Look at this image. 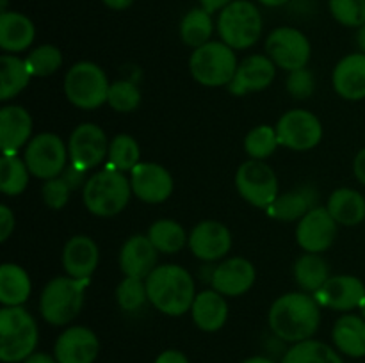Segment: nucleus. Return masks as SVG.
Listing matches in <instances>:
<instances>
[{
    "instance_id": "f257e3e1",
    "label": "nucleus",
    "mask_w": 365,
    "mask_h": 363,
    "mask_svg": "<svg viewBox=\"0 0 365 363\" xmlns=\"http://www.w3.org/2000/svg\"><path fill=\"white\" fill-rule=\"evenodd\" d=\"M267 324L277 338L289 344L309 340L321 324V305L307 292H289L271 305Z\"/></svg>"
},
{
    "instance_id": "f03ea898",
    "label": "nucleus",
    "mask_w": 365,
    "mask_h": 363,
    "mask_svg": "<svg viewBox=\"0 0 365 363\" xmlns=\"http://www.w3.org/2000/svg\"><path fill=\"white\" fill-rule=\"evenodd\" d=\"M148 301L160 313L170 317H180L191 312L196 298L195 280L184 267L177 263L157 265L145 280Z\"/></svg>"
},
{
    "instance_id": "7ed1b4c3",
    "label": "nucleus",
    "mask_w": 365,
    "mask_h": 363,
    "mask_svg": "<svg viewBox=\"0 0 365 363\" xmlns=\"http://www.w3.org/2000/svg\"><path fill=\"white\" fill-rule=\"evenodd\" d=\"M38 337V324L24 306L0 310V359L4 363H24L36 352Z\"/></svg>"
},
{
    "instance_id": "20e7f679",
    "label": "nucleus",
    "mask_w": 365,
    "mask_h": 363,
    "mask_svg": "<svg viewBox=\"0 0 365 363\" xmlns=\"http://www.w3.org/2000/svg\"><path fill=\"white\" fill-rule=\"evenodd\" d=\"M132 187L121 171L107 167L88 178L82 191L84 205L93 216L113 217L127 209Z\"/></svg>"
},
{
    "instance_id": "39448f33",
    "label": "nucleus",
    "mask_w": 365,
    "mask_h": 363,
    "mask_svg": "<svg viewBox=\"0 0 365 363\" xmlns=\"http://www.w3.org/2000/svg\"><path fill=\"white\" fill-rule=\"evenodd\" d=\"M89 280L57 276L45 285L39 298V313L50 326H66L81 313Z\"/></svg>"
},
{
    "instance_id": "423d86ee",
    "label": "nucleus",
    "mask_w": 365,
    "mask_h": 363,
    "mask_svg": "<svg viewBox=\"0 0 365 363\" xmlns=\"http://www.w3.org/2000/svg\"><path fill=\"white\" fill-rule=\"evenodd\" d=\"M217 34L234 50H246L262 34V16L250 0H234L217 16Z\"/></svg>"
},
{
    "instance_id": "0eeeda50",
    "label": "nucleus",
    "mask_w": 365,
    "mask_h": 363,
    "mask_svg": "<svg viewBox=\"0 0 365 363\" xmlns=\"http://www.w3.org/2000/svg\"><path fill=\"white\" fill-rule=\"evenodd\" d=\"M237 56L223 41H209L195 48L189 59V70L192 78L207 88L228 85L237 71Z\"/></svg>"
},
{
    "instance_id": "6e6552de",
    "label": "nucleus",
    "mask_w": 365,
    "mask_h": 363,
    "mask_svg": "<svg viewBox=\"0 0 365 363\" xmlns=\"http://www.w3.org/2000/svg\"><path fill=\"white\" fill-rule=\"evenodd\" d=\"M109 80L98 64L81 60L68 70L64 77V95L71 105L84 110L98 109L107 102Z\"/></svg>"
},
{
    "instance_id": "1a4fd4ad",
    "label": "nucleus",
    "mask_w": 365,
    "mask_h": 363,
    "mask_svg": "<svg viewBox=\"0 0 365 363\" xmlns=\"http://www.w3.org/2000/svg\"><path fill=\"white\" fill-rule=\"evenodd\" d=\"M68 148L56 134H39L25 146L24 160L31 174L41 180H52L63 174L68 162Z\"/></svg>"
},
{
    "instance_id": "9d476101",
    "label": "nucleus",
    "mask_w": 365,
    "mask_h": 363,
    "mask_svg": "<svg viewBox=\"0 0 365 363\" xmlns=\"http://www.w3.org/2000/svg\"><path fill=\"white\" fill-rule=\"evenodd\" d=\"M235 187L242 199L259 209H267L278 198V178L264 160H246L235 173Z\"/></svg>"
},
{
    "instance_id": "9b49d317",
    "label": "nucleus",
    "mask_w": 365,
    "mask_h": 363,
    "mask_svg": "<svg viewBox=\"0 0 365 363\" xmlns=\"http://www.w3.org/2000/svg\"><path fill=\"white\" fill-rule=\"evenodd\" d=\"M267 57L285 71L307 68L312 53L309 38L294 27H278L266 39Z\"/></svg>"
},
{
    "instance_id": "f8f14e48",
    "label": "nucleus",
    "mask_w": 365,
    "mask_h": 363,
    "mask_svg": "<svg viewBox=\"0 0 365 363\" xmlns=\"http://www.w3.org/2000/svg\"><path fill=\"white\" fill-rule=\"evenodd\" d=\"M278 142L289 149L307 152L316 148L323 139V125L319 117L305 109L287 110L277 123Z\"/></svg>"
},
{
    "instance_id": "ddd939ff",
    "label": "nucleus",
    "mask_w": 365,
    "mask_h": 363,
    "mask_svg": "<svg viewBox=\"0 0 365 363\" xmlns=\"http://www.w3.org/2000/svg\"><path fill=\"white\" fill-rule=\"evenodd\" d=\"M68 153H70V164L78 169L88 171L96 167L109 153L106 132L95 123L78 125L70 135Z\"/></svg>"
},
{
    "instance_id": "4468645a",
    "label": "nucleus",
    "mask_w": 365,
    "mask_h": 363,
    "mask_svg": "<svg viewBox=\"0 0 365 363\" xmlns=\"http://www.w3.org/2000/svg\"><path fill=\"white\" fill-rule=\"evenodd\" d=\"M337 221L324 206H314L296 226V241L307 253H323L337 238Z\"/></svg>"
},
{
    "instance_id": "2eb2a0df",
    "label": "nucleus",
    "mask_w": 365,
    "mask_h": 363,
    "mask_svg": "<svg viewBox=\"0 0 365 363\" xmlns=\"http://www.w3.org/2000/svg\"><path fill=\"white\" fill-rule=\"evenodd\" d=\"M132 194L145 203H163L173 192V177L166 167L155 162H139L130 171Z\"/></svg>"
},
{
    "instance_id": "dca6fc26",
    "label": "nucleus",
    "mask_w": 365,
    "mask_h": 363,
    "mask_svg": "<svg viewBox=\"0 0 365 363\" xmlns=\"http://www.w3.org/2000/svg\"><path fill=\"white\" fill-rule=\"evenodd\" d=\"M98 354V337L86 326L66 327L53 344V356L59 363H95Z\"/></svg>"
},
{
    "instance_id": "f3484780",
    "label": "nucleus",
    "mask_w": 365,
    "mask_h": 363,
    "mask_svg": "<svg viewBox=\"0 0 365 363\" xmlns=\"http://www.w3.org/2000/svg\"><path fill=\"white\" fill-rule=\"evenodd\" d=\"M189 249L203 262H216L228 255L232 248V233L220 221H202L189 233Z\"/></svg>"
},
{
    "instance_id": "a211bd4d",
    "label": "nucleus",
    "mask_w": 365,
    "mask_h": 363,
    "mask_svg": "<svg viewBox=\"0 0 365 363\" xmlns=\"http://www.w3.org/2000/svg\"><path fill=\"white\" fill-rule=\"evenodd\" d=\"M277 75V64L262 53L248 56L239 63L234 78L228 84V91L235 96L262 91L269 88Z\"/></svg>"
},
{
    "instance_id": "6ab92c4d",
    "label": "nucleus",
    "mask_w": 365,
    "mask_h": 363,
    "mask_svg": "<svg viewBox=\"0 0 365 363\" xmlns=\"http://www.w3.org/2000/svg\"><path fill=\"white\" fill-rule=\"evenodd\" d=\"M314 298L321 306H328L337 312H349L360 308L365 299V285L360 278L349 274L330 276V280L323 285L321 290L316 292Z\"/></svg>"
},
{
    "instance_id": "aec40b11",
    "label": "nucleus",
    "mask_w": 365,
    "mask_h": 363,
    "mask_svg": "<svg viewBox=\"0 0 365 363\" xmlns=\"http://www.w3.org/2000/svg\"><path fill=\"white\" fill-rule=\"evenodd\" d=\"M257 280V270L250 260L234 256L225 262H221L216 269L212 270L210 283L214 290L223 294L225 298H237V295L246 294L253 287Z\"/></svg>"
},
{
    "instance_id": "412c9836",
    "label": "nucleus",
    "mask_w": 365,
    "mask_h": 363,
    "mask_svg": "<svg viewBox=\"0 0 365 363\" xmlns=\"http://www.w3.org/2000/svg\"><path fill=\"white\" fill-rule=\"evenodd\" d=\"M159 251L148 235H132L120 251V269L125 276L146 280L157 267Z\"/></svg>"
},
{
    "instance_id": "4be33fe9",
    "label": "nucleus",
    "mask_w": 365,
    "mask_h": 363,
    "mask_svg": "<svg viewBox=\"0 0 365 363\" xmlns=\"http://www.w3.org/2000/svg\"><path fill=\"white\" fill-rule=\"evenodd\" d=\"M32 117L24 107L6 105L0 110V148L2 155H16L21 146L29 144Z\"/></svg>"
},
{
    "instance_id": "5701e85b",
    "label": "nucleus",
    "mask_w": 365,
    "mask_h": 363,
    "mask_svg": "<svg viewBox=\"0 0 365 363\" xmlns=\"http://www.w3.org/2000/svg\"><path fill=\"white\" fill-rule=\"evenodd\" d=\"M98 246L88 235H75L64 244L63 267L68 276L89 280L98 267Z\"/></svg>"
},
{
    "instance_id": "b1692460",
    "label": "nucleus",
    "mask_w": 365,
    "mask_h": 363,
    "mask_svg": "<svg viewBox=\"0 0 365 363\" xmlns=\"http://www.w3.org/2000/svg\"><path fill=\"white\" fill-rule=\"evenodd\" d=\"M334 89L339 96L351 102L365 98V53H349L342 57L331 75Z\"/></svg>"
},
{
    "instance_id": "393cba45",
    "label": "nucleus",
    "mask_w": 365,
    "mask_h": 363,
    "mask_svg": "<svg viewBox=\"0 0 365 363\" xmlns=\"http://www.w3.org/2000/svg\"><path fill=\"white\" fill-rule=\"evenodd\" d=\"M192 322L205 333L220 331L228 320V302L217 290H203L196 294L191 306Z\"/></svg>"
},
{
    "instance_id": "a878e982",
    "label": "nucleus",
    "mask_w": 365,
    "mask_h": 363,
    "mask_svg": "<svg viewBox=\"0 0 365 363\" xmlns=\"http://www.w3.org/2000/svg\"><path fill=\"white\" fill-rule=\"evenodd\" d=\"M36 38L34 23L25 14L6 11L0 14V48L18 53L27 50Z\"/></svg>"
},
{
    "instance_id": "bb28decb",
    "label": "nucleus",
    "mask_w": 365,
    "mask_h": 363,
    "mask_svg": "<svg viewBox=\"0 0 365 363\" xmlns=\"http://www.w3.org/2000/svg\"><path fill=\"white\" fill-rule=\"evenodd\" d=\"M331 340L339 352L349 358H364L365 356V319L362 315L346 313L331 330Z\"/></svg>"
},
{
    "instance_id": "cd10ccee",
    "label": "nucleus",
    "mask_w": 365,
    "mask_h": 363,
    "mask_svg": "<svg viewBox=\"0 0 365 363\" xmlns=\"http://www.w3.org/2000/svg\"><path fill=\"white\" fill-rule=\"evenodd\" d=\"M317 199V192L312 187H298L285 194H278V198L267 206V216L277 221H299L314 209Z\"/></svg>"
},
{
    "instance_id": "c85d7f7f",
    "label": "nucleus",
    "mask_w": 365,
    "mask_h": 363,
    "mask_svg": "<svg viewBox=\"0 0 365 363\" xmlns=\"http://www.w3.org/2000/svg\"><path fill=\"white\" fill-rule=\"evenodd\" d=\"M327 209L342 226H356L365 219V198L355 189L342 187L331 192Z\"/></svg>"
},
{
    "instance_id": "c756f323",
    "label": "nucleus",
    "mask_w": 365,
    "mask_h": 363,
    "mask_svg": "<svg viewBox=\"0 0 365 363\" xmlns=\"http://www.w3.org/2000/svg\"><path fill=\"white\" fill-rule=\"evenodd\" d=\"M32 290L31 278L24 267L16 263H2L0 267V302L4 306H21Z\"/></svg>"
},
{
    "instance_id": "7c9ffc66",
    "label": "nucleus",
    "mask_w": 365,
    "mask_h": 363,
    "mask_svg": "<svg viewBox=\"0 0 365 363\" xmlns=\"http://www.w3.org/2000/svg\"><path fill=\"white\" fill-rule=\"evenodd\" d=\"M294 280L307 294H316L330 280V265L319 253H305L294 263Z\"/></svg>"
},
{
    "instance_id": "2f4dec72",
    "label": "nucleus",
    "mask_w": 365,
    "mask_h": 363,
    "mask_svg": "<svg viewBox=\"0 0 365 363\" xmlns=\"http://www.w3.org/2000/svg\"><path fill=\"white\" fill-rule=\"evenodd\" d=\"M31 71L24 59L11 53L0 57V100L14 98L18 93L24 91L31 82Z\"/></svg>"
},
{
    "instance_id": "473e14b6",
    "label": "nucleus",
    "mask_w": 365,
    "mask_h": 363,
    "mask_svg": "<svg viewBox=\"0 0 365 363\" xmlns=\"http://www.w3.org/2000/svg\"><path fill=\"white\" fill-rule=\"evenodd\" d=\"M282 363H344L342 356L334 347L321 340H309L292 344L285 351Z\"/></svg>"
},
{
    "instance_id": "72a5a7b5",
    "label": "nucleus",
    "mask_w": 365,
    "mask_h": 363,
    "mask_svg": "<svg viewBox=\"0 0 365 363\" xmlns=\"http://www.w3.org/2000/svg\"><path fill=\"white\" fill-rule=\"evenodd\" d=\"M214 32L212 14L203 7L191 9L180 21V39L191 48H200L210 41Z\"/></svg>"
},
{
    "instance_id": "f704fd0d",
    "label": "nucleus",
    "mask_w": 365,
    "mask_h": 363,
    "mask_svg": "<svg viewBox=\"0 0 365 363\" xmlns=\"http://www.w3.org/2000/svg\"><path fill=\"white\" fill-rule=\"evenodd\" d=\"M148 238L155 246L159 253L175 255L185 248L189 242V235L185 233L184 226L173 219H159L150 226Z\"/></svg>"
},
{
    "instance_id": "c9c22d12",
    "label": "nucleus",
    "mask_w": 365,
    "mask_h": 363,
    "mask_svg": "<svg viewBox=\"0 0 365 363\" xmlns=\"http://www.w3.org/2000/svg\"><path fill=\"white\" fill-rule=\"evenodd\" d=\"M29 167L16 155H2L0 159V191L6 196H18L27 189Z\"/></svg>"
},
{
    "instance_id": "e433bc0d",
    "label": "nucleus",
    "mask_w": 365,
    "mask_h": 363,
    "mask_svg": "<svg viewBox=\"0 0 365 363\" xmlns=\"http://www.w3.org/2000/svg\"><path fill=\"white\" fill-rule=\"evenodd\" d=\"M141 149H139L138 141L128 134H118L116 137L110 141L109 153V167L121 171V173H130L141 160Z\"/></svg>"
},
{
    "instance_id": "4c0bfd02",
    "label": "nucleus",
    "mask_w": 365,
    "mask_h": 363,
    "mask_svg": "<svg viewBox=\"0 0 365 363\" xmlns=\"http://www.w3.org/2000/svg\"><path fill=\"white\" fill-rule=\"evenodd\" d=\"M280 146L277 135V128L269 125H259L252 128L245 137V152L248 153L250 159L264 160L274 153V149Z\"/></svg>"
},
{
    "instance_id": "58836bf2",
    "label": "nucleus",
    "mask_w": 365,
    "mask_h": 363,
    "mask_svg": "<svg viewBox=\"0 0 365 363\" xmlns=\"http://www.w3.org/2000/svg\"><path fill=\"white\" fill-rule=\"evenodd\" d=\"M32 77H48L56 73L63 64V53L53 45H41L32 50L25 59Z\"/></svg>"
},
{
    "instance_id": "ea45409f",
    "label": "nucleus",
    "mask_w": 365,
    "mask_h": 363,
    "mask_svg": "<svg viewBox=\"0 0 365 363\" xmlns=\"http://www.w3.org/2000/svg\"><path fill=\"white\" fill-rule=\"evenodd\" d=\"M116 301L125 312H138L148 301L146 283L139 278L125 276L116 288Z\"/></svg>"
},
{
    "instance_id": "a19ab883",
    "label": "nucleus",
    "mask_w": 365,
    "mask_h": 363,
    "mask_svg": "<svg viewBox=\"0 0 365 363\" xmlns=\"http://www.w3.org/2000/svg\"><path fill=\"white\" fill-rule=\"evenodd\" d=\"M107 103L116 112H132L141 103V91L130 80H116L110 84Z\"/></svg>"
},
{
    "instance_id": "79ce46f5",
    "label": "nucleus",
    "mask_w": 365,
    "mask_h": 363,
    "mask_svg": "<svg viewBox=\"0 0 365 363\" xmlns=\"http://www.w3.org/2000/svg\"><path fill=\"white\" fill-rule=\"evenodd\" d=\"M330 13L344 27H362L365 23V0H330Z\"/></svg>"
},
{
    "instance_id": "37998d69",
    "label": "nucleus",
    "mask_w": 365,
    "mask_h": 363,
    "mask_svg": "<svg viewBox=\"0 0 365 363\" xmlns=\"http://www.w3.org/2000/svg\"><path fill=\"white\" fill-rule=\"evenodd\" d=\"M287 93L296 100H307L312 96L314 89H316V78H314L312 71L302 68V70H294L289 73L287 82H285Z\"/></svg>"
},
{
    "instance_id": "c03bdc74",
    "label": "nucleus",
    "mask_w": 365,
    "mask_h": 363,
    "mask_svg": "<svg viewBox=\"0 0 365 363\" xmlns=\"http://www.w3.org/2000/svg\"><path fill=\"white\" fill-rule=\"evenodd\" d=\"M70 191L66 182L61 177L52 178V180H45L41 187V196L43 201H45L46 206L53 210H61L68 203V198H70Z\"/></svg>"
},
{
    "instance_id": "a18cd8bd",
    "label": "nucleus",
    "mask_w": 365,
    "mask_h": 363,
    "mask_svg": "<svg viewBox=\"0 0 365 363\" xmlns=\"http://www.w3.org/2000/svg\"><path fill=\"white\" fill-rule=\"evenodd\" d=\"M14 231V214L7 205H0V242H6Z\"/></svg>"
},
{
    "instance_id": "49530a36",
    "label": "nucleus",
    "mask_w": 365,
    "mask_h": 363,
    "mask_svg": "<svg viewBox=\"0 0 365 363\" xmlns=\"http://www.w3.org/2000/svg\"><path fill=\"white\" fill-rule=\"evenodd\" d=\"M61 178L66 182L68 187H70V189H78L82 184H86V182H84L86 171L78 169V167H75L73 164H70V166H66V169L63 171Z\"/></svg>"
},
{
    "instance_id": "de8ad7c7",
    "label": "nucleus",
    "mask_w": 365,
    "mask_h": 363,
    "mask_svg": "<svg viewBox=\"0 0 365 363\" xmlns=\"http://www.w3.org/2000/svg\"><path fill=\"white\" fill-rule=\"evenodd\" d=\"M153 363H189V358L178 349H166L157 356Z\"/></svg>"
},
{
    "instance_id": "09e8293b",
    "label": "nucleus",
    "mask_w": 365,
    "mask_h": 363,
    "mask_svg": "<svg viewBox=\"0 0 365 363\" xmlns=\"http://www.w3.org/2000/svg\"><path fill=\"white\" fill-rule=\"evenodd\" d=\"M353 173H355L356 180L365 185V148L360 149L353 160Z\"/></svg>"
},
{
    "instance_id": "8fccbe9b",
    "label": "nucleus",
    "mask_w": 365,
    "mask_h": 363,
    "mask_svg": "<svg viewBox=\"0 0 365 363\" xmlns=\"http://www.w3.org/2000/svg\"><path fill=\"white\" fill-rule=\"evenodd\" d=\"M232 2H234V0H200V4H202L203 9L209 11L210 14L216 13V11L225 9V7Z\"/></svg>"
},
{
    "instance_id": "3c124183",
    "label": "nucleus",
    "mask_w": 365,
    "mask_h": 363,
    "mask_svg": "<svg viewBox=\"0 0 365 363\" xmlns=\"http://www.w3.org/2000/svg\"><path fill=\"white\" fill-rule=\"evenodd\" d=\"M24 363H59L53 354H48V352H32Z\"/></svg>"
},
{
    "instance_id": "603ef678",
    "label": "nucleus",
    "mask_w": 365,
    "mask_h": 363,
    "mask_svg": "<svg viewBox=\"0 0 365 363\" xmlns=\"http://www.w3.org/2000/svg\"><path fill=\"white\" fill-rule=\"evenodd\" d=\"M102 2L106 4L109 9L123 11V9H128V7L132 6V2H134V0H102Z\"/></svg>"
},
{
    "instance_id": "864d4df0",
    "label": "nucleus",
    "mask_w": 365,
    "mask_h": 363,
    "mask_svg": "<svg viewBox=\"0 0 365 363\" xmlns=\"http://www.w3.org/2000/svg\"><path fill=\"white\" fill-rule=\"evenodd\" d=\"M356 45H359L360 52L365 53V23L356 32Z\"/></svg>"
},
{
    "instance_id": "5fc2aeb1",
    "label": "nucleus",
    "mask_w": 365,
    "mask_h": 363,
    "mask_svg": "<svg viewBox=\"0 0 365 363\" xmlns=\"http://www.w3.org/2000/svg\"><path fill=\"white\" fill-rule=\"evenodd\" d=\"M242 363H277V362H273V359L267 358V356H252V358H246Z\"/></svg>"
},
{
    "instance_id": "6e6d98bb",
    "label": "nucleus",
    "mask_w": 365,
    "mask_h": 363,
    "mask_svg": "<svg viewBox=\"0 0 365 363\" xmlns=\"http://www.w3.org/2000/svg\"><path fill=\"white\" fill-rule=\"evenodd\" d=\"M257 2H260L266 7H280V6H285L289 0H257Z\"/></svg>"
},
{
    "instance_id": "4d7b16f0",
    "label": "nucleus",
    "mask_w": 365,
    "mask_h": 363,
    "mask_svg": "<svg viewBox=\"0 0 365 363\" xmlns=\"http://www.w3.org/2000/svg\"><path fill=\"white\" fill-rule=\"evenodd\" d=\"M360 313H362V317L365 319V299H364L362 305H360Z\"/></svg>"
}]
</instances>
